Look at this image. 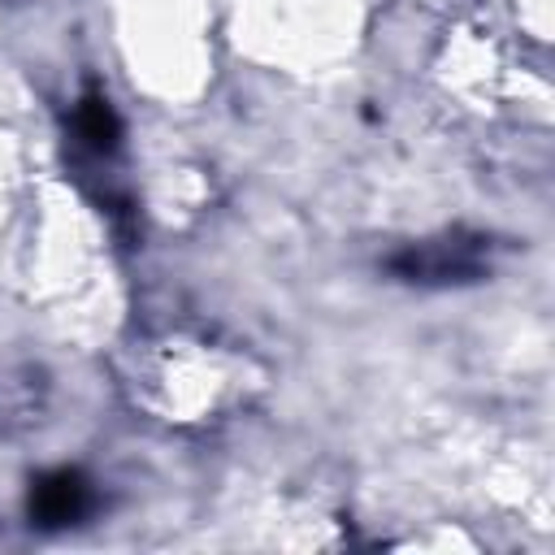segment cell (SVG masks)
<instances>
[{
  "instance_id": "1",
  "label": "cell",
  "mask_w": 555,
  "mask_h": 555,
  "mask_svg": "<svg viewBox=\"0 0 555 555\" xmlns=\"http://www.w3.org/2000/svg\"><path fill=\"white\" fill-rule=\"evenodd\" d=\"M82 503H87L82 477H78V473H52V477H43V481L35 486V494H30V516H35L39 525H65V520H74V516L82 512Z\"/></svg>"
},
{
  "instance_id": "2",
  "label": "cell",
  "mask_w": 555,
  "mask_h": 555,
  "mask_svg": "<svg viewBox=\"0 0 555 555\" xmlns=\"http://www.w3.org/2000/svg\"><path fill=\"white\" fill-rule=\"evenodd\" d=\"M78 130H82V139H87L91 147H100V152H113V147H117V134H121L117 113L108 108L104 95H87V100L78 104Z\"/></svg>"
}]
</instances>
